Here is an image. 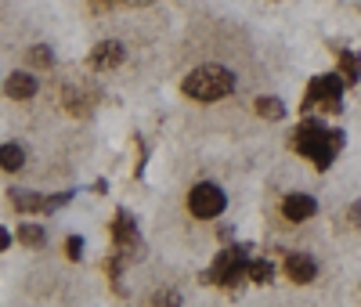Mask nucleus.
<instances>
[{"label": "nucleus", "mask_w": 361, "mask_h": 307, "mask_svg": "<svg viewBox=\"0 0 361 307\" xmlns=\"http://www.w3.org/2000/svg\"><path fill=\"white\" fill-rule=\"evenodd\" d=\"M180 90H185L188 98H195V102H217V98H228L235 90V76L224 66H199L195 73L185 76Z\"/></svg>", "instance_id": "obj_1"}, {"label": "nucleus", "mask_w": 361, "mask_h": 307, "mask_svg": "<svg viewBox=\"0 0 361 307\" xmlns=\"http://www.w3.org/2000/svg\"><path fill=\"white\" fill-rule=\"evenodd\" d=\"M336 145H340V134H329L318 119H304L296 131V148L304 156L314 159L318 170H329V163L336 159Z\"/></svg>", "instance_id": "obj_2"}, {"label": "nucleus", "mask_w": 361, "mask_h": 307, "mask_svg": "<svg viewBox=\"0 0 361 307\" xmlns=\"http://www.w3.org/2000/svg\"><path fill=\"white\" fill-rule=\"evenodd\" d=\"M238 279H250V253L243 242H235L224 253H217L214 271H209V282H217V286H235Z\"/></svg>", "instance_id": "obj_3"}, {"label": "nucleus", "mask_w": 361, "mask_h": 307, "mask_svg": "<svg viewBox=\"0 0 361 307\" xmlns=\"http://www.w3.org/2000/svg\"><path fill=\"white\" fill-rule=\"evenodd\" d=\"M224 206H228L224 192L217 188V184H209V181H199L195 188L188 192V210L195 213L199 221H214V217H221Z\"/></svg>", "instance_id": "obj_4"}, {"label": "nucleus", "mask_w": 361, "mask_h": 307, "mask_svg": "<svg viewBox=\"0 0 361 307\" xmlns=\"http://www.w3.org/2000/svg\"><path fill=\"white\" fill-rule=\"evenodd\" d=\"M343 83L347 80H340V76H314L311 83H307V105H322V109H340V95H343Z\"/></svg>", "instance_id": "obj_5"}, {"label": "nucleus", "mask_w": 361, "mask_h": 307, "mask_svg": "<svg viewBox=\"0 0 361 307\" xmlns=\"http://www.w3.org/2000/svg\"><path fill=\"white\" fill-rule=\"evenodd\" d=\"M73 199V192H62V195H29V192H11V203L25 213H40V210H62L66 203Z\"/></svg>", "instance_id": "obj_6"}, {"label": "nucleus", "mask_w": 361, "mask_h": 307, "mask_svg": "<svg viewBox=\"0 0 361 307\" xmlns=\"http://www.w3.org/2000/svg\"><path fill=\"white\" fill-rule=\"evenodd\" d=\"M123 44H119V40H102L94 51H90V66H94V69H116L119 66V61H123Z\"/></svg>", "instance_id": "obj_7"}, {"label": "nucleus", "mask_w": 361, "mask_h": 307, "mask_svg": "<svg viewBox=\"0 0 361 307\" xmlns=\"http://www.w3.org/2000/svg\"><path fill=\"white\" fill-rule=\"evenodd\" d=\"M314 210H318V203H314L311 195H304V192H293V195H286V203H282V213H286L289 221H311Z\"/></svg>", "instance_id": "obj_8"}, {"label": "nucleus", "mask_w": 361, "mask_h": 307, "mask_svg": "<svg viewBox=\"0 0 361 307\" xmlns=\"http://www.w3.org/2000/svg\"><path fill=\"white\" fill-rule=\"evenodd\" d=\"M286 275H289L293 282L304 286V282H314L318 264H314L311 257H304V253H289V257H286Z\"/></svg>", "instance_id": "obj_9"}, {"label": "nucleus", "mask_w": 361, "mask_h": 307, "mask_svg": "<svg viewBox=\"0 0 361 307\" xmlns=\"http://www.w3.org/2000/svg\"><path fill=\"white\" fill-rule=\"evenodd\" d=\"M112 235H116V242H119V250H127L130 242H137V228H134V217H130L127 210H116Z\"/></svg>", "instance_id": "obj_10"}, {"label": "nucleus", "mask_w": 361, "mask_h": 307, "mask_svg": "<svg viewBox=\"0 0 361 307\" xmlns=\"http://www.w3.org/2000/svg\"><path fill=\"white\" fill-rule=\"evenodd\" d=\"M33 95H37V80L29 76V73H15V76L8 80V98L25 102V98H33Z\"/></svg>", "instance_id": "obj_11"}, {"label": "nucleus", "mask_w": 361, "mask_h": 307, "mask_svg": "<svg viewBox=\"0 0 361 307\" xmlns=\"http://www.w3.org/2000/svg\"><path fill=\"white\" fill-rule=\"evenodd\" d=\"M22 163H25L22 145H4V148H0V167H4L8 174H11V170H22Z\"/></svg>", "instance_id": "obj_12"}, {"label": "nucleus", "mask_w": 361, "mask_h": 307, "mask_svg": "<svg viewBox=\"0 0 361 307\" xmlns=\"http://www.w3.org/2000/svg\"><path fill=\"white\" fill-rule=\"evenodd\" d=\"M340 69H343V80L354 83V80L361 76V54H354V51H340Z\"/></svg>", "instance_id": "obj_13"}, {"label": "nucleus", "mask_w": 361, "mask_h": 307, "mask_svg": "<svg viewBox=\"0 0 361 307\" xmlns=\"http://www.w3.org/2000/svg\"><path fill=\"white\" fill-rule=\"evenodd\" d=\"M257 112L264 116V119H282V102L279 98H271V95H264V98H257Z\"/></svg>", "instance_id": "obj_14"}, {"label": "nucleus", "mask_w": 361, "mask_h": 307, "mask_svg": "<svg viewBox=\"0 0 361 307\" xmlns=\"http://www.w3.org/2000/svg\"><path fill=\"white\" fill-rule=\"evenodd\" d=\"M250 279L253 282H271L275 279V267H271L267 260H250Z\"/></svg>", "instance_id": "obj_15"}, {"label": "nucleus", "mask_w": 361, "mask_h": 307, "mask_svg": "<svg viewBox=\"0 0 361 307\" xmlns=\"http://www.w3.org/2000/svg\"><path fill=\"white\" fill-rule=\"evenodd\" d=\"M18 239H22L25 246H44V228H40V224H22V228H18Z\"/></svg>", "instance_id": "obj_16"}, {"label": "nucleus", "mask_w": 361, "mask_h": 307, "mask_svg": "<svg viewBox=\"0 0 361 307\" xmlns=\"http://www.w3.org/2000/svg\"><path fill=\"white\" fill-rule=\"evenodd\" d=\"M66 253H69V260H80L83 257V239L80 235H69L66 239Z\"/></svg>", "instance_id": "obj_17"}, {"label": "nucleus", "mask_w": 361, "mask_h": 307, "mask_svg": "<svg viewBox=\"0 0 361 307\" xmlns=\"http://www.w3.org/2000/svg\"><path fill=\"white\" fill-rule=\"evenodd\" d=\"M152 307H180V296L170 293V289H166V293H156V296H152Z\"/></svg>", "instance_id": "obj_18"}, {"label": "nucleus", "mask_w": 361, "mask_h": 307, "mask_svg": "<svg viewBox=\"0 0 361 307\" xmlns=\"http://www.w3.org/2000/svg\"><path fill=\"white\" fill-rule=\"evenodd\" d=\"M29 61H44V66H47V61H51V51H47V47H33V51H29Z\"/></svg>", "instance_id": "obj_19"}, {"label": "nucleus", "mask_w": 361, "mask_h": 307, "mask_svg": "<svg viewBox=\"0 0 361 307\" xmlns=\"http://www.w3.org/2000/svg\"><path fill=\"white\" fill-rule=\"evenodd\" d=\"M350 221H354V224H361V203H354V206H350Z\"/></svg>", "instance_id": "obj_20"}]
</instances>
